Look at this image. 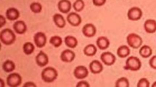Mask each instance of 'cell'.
I'll return each instance as SVG.
<instances>
[{"mask_svg": "<svg viewBox=\"0 0 156 87\" xmlns=\"http://www.w3.org/2000/svg\"><path fill=\"white\" fill-rule=\"evenodd\" d=\"M5 84L4 81H3V79L1 78V87H5Z\"/></svg>", "mask_w": 156, "mask_h": 87, "instance_id": "obj_37", "label": "cell"}, {"mask_svg": "<svg viewBox=\"0 0 156 87\" xmlns=\"http://www.w3.org/2000/svg\"><path fill=\"white\" fill-rule=\"evenodd\" d=\"M75 56V53L73 51L67 49L62 52L60 58L62 61L69 63L73 61Z\"/></svg>", "mask_w": 156, "mask_h": 87, "instance_id": "obj_13", "label": "cell"}, {"mask_svg": "<svg viewBox=\"0 0 156 87\" xmlns=\"http://www.w3.org/2000/svg\"><path fill=\"white\" fill-rule=\"evenodd\" d=\"M115 86L117 87H129V82L128 79L125 77L119 78L115 82Z\"/></svg>", "mask_w": 156, "mask_h": 87, "instance_id": "obj_29", "label": "cell"}, {"mask_svg": "<svg viewBox=\"0 0 156 87\" xmlns=\"http://www.w3.org/2000/svg\"><path fill=\"white\" fill-rule=\"evenodd\" d=\"M35 47L32 43L30 42L24 44L23 46V50L25 54L27 55H30L34 52Z\"/></svg>", "mask_w": 156, "mask_h": 87, "instance_id": "obj_26", "label": "cell"}, {"mask_svg": "<svg viewBox=\"0 0 156 87\" xmlns=\"http://www.w3.org/2000/svg\"><path fill=\"white\" fill-rule=\"evenodd\" d=\"M57 70L52 67H48L43 70L41 73L42 79L45 82L52 83L58 77Z\"/></svg>", "mask_w": 156, "mask_h": 87, "instance_id": "obj_2", "label": "cell"}, {"mask_svg": "<svg viewBox=\"0 0 156 87\" xmlns=\"http://www.w3.org/2000/svg\"><path fill=\"white\" fill-rule=\"evenodd\" d=\"M5 14L7 18L10 21L16 20L20 16V12L18 9L14 7L7 9Z\"/></svg>", "mask_w": 156, "mask_h": 87, "instance_id": "obj_18", "label": "cell"}, {"mask_svg": "<svg viewBox=\"0 0 156 87\" xmlns=\"http://www.w3.org/2000/svg\"><path fill=\"white\" fill-rule=\"evenodd\" d=\"M72 4L69 0H60L58 4V10L63 14H67L71 10Z\"/></svg>", "mask_w": 156, "mask_h": 87, "instance_id": "obj_14", "label": "cell"}, {"mask_svg": "<svg viewBox=\"0 0 156 87\" xmlns=\"http://www.w3.org/2000/svg\"><path fill=\"white\" fill-rule=\"evenodd\" d=\"M22 78L18 73H14L9 75L7 78V85L11 87H16L20 86L22 83Z\"/></svg>", "mask_w": 156, "mask_h": 87, "instance_id": "obj_5", "label": "cell"}, {"mask_svg": "<svg viewBox=\"0 0 156 87\" xmlns=\"http://www.w3.org/2000/svg\"><path fill=\"white\" fill-rule=\"evenodd\" d=\"M152 87H156V81L154 82L153 85H152Z\"/></svg>", "mask_w": 156, "mask_h": 87, "instance_id": "obj_38", "label": "cell"}, {"mask_svg": "<svg viewBox=\"0 0 156 87\" xmlns=\"http://www.w3.org/2000/svg\"><path fill=\"white\" fill-rule=\"evenodd\" d=\"M13 28L18 34H23L27 30V26L23 21L18 20L13 24Z\"/></svg>", "mask_w": 156, "mask_h": 87, "instance_id": "obj_15", "label": "cell"}, {"mask_svg": "<svg viewBox=\"0 0 156 87\" xmlns=\"http://www.w3.org/2000/svg\"><path fill=\"white\" fill-rule=\"evenodd\" d=\"M142 15V11L138 7H134L129 9L127 16L129 20L135 21L140 20Z\"/></svg>", "mask_w": 156, "mask_h": 87, "instance_id": "obj_6", "label": "cell"}, {"mask_svg": "<svg viewBox=\"0 0 156 87\" xmlns=\"http://www.w3.org/2000/svg\"><path fill=\"white\" fill-rule=\"evenodd\" d=\"M85 4L83 0H76L73 4V7L76 11L81 12L84 9Z\"/></svg>", "mask_w": 156, "mask_h": 87, "instance_id": "obj_28", "label": "cell"}, {"mask_svg": "<svg viewBox=\"0 0 156 87\" xmlns=\"http://www.w3.org/2000/svg\"><path fill=\"white\" fill-rule=\"evenodd\" d=\"M137 86L138 87H149L150 82L147 79L142 78L139 81Z\"/></svg>", "mask_w": 156, "mask_h": 87, "instance_id": "obj_31", "label": "cell"}, {"mask_svg": "<svg viewBox=\"0 0 156 87\" xmlns=\"http://www.w3.org/2000/svg\"><path fill=\"white\" fill-rule=\"evenodd\" d=\"M97 52V49L94 44L87 45L83 50V53L87 56H92L95 55Z\"/></svg>", "mask_w": 156, "mask_h": 87, "instance_id": "obj_24", "label": "cell"}, {"mask_svg": "<svg viewBox=\"0 0 156 87\" xmlns=\"http://www.w3.org/2000/svg\"><path fill=\"white\" fill-rule=\"evenodd\" d=\"M89 69L91 73L94 74H98L101 72L103 69V67L100 61L94 60L90 64Z\"/></svg>", "mask_w": 156, "mask_h": 87, "instance_id": "obj_16", "label": "cell"}, {"mask_svg": "<svg viewBox=\"0 0 156 87\" xmlns=\"http://www.w3.org/2000/svg\"><path fill=\"white\" fill-rule=\"evenodd\" d=\"M92 2L95 6L100 7L105 4L106 0H92Z\"/></svg>", "mask_w": 156, "mask_h": 87, "instance_id": "obj_32", "label": "cell"}, {"mask_svg": "<svg viewBox=\"0 0 156 87\" xmlns=\"http://www.w3.org/2000/svg\"><path fill=\"white\" fill-rule=\"evenodd\" d=\"M0 39L4 44L9 45L14 43L16 40V36L12 30L5 28L1 32Z\"/></svg>", "mask_w": 156, "mask_h": 87, "instance_id": "obj_1", "label": "cell"}, {"mask_svg": "<svg viewBox=\"0 0 156 87\" xmlns=\"http://www.w3.org/2000/svg\"><path fill=\"white\" fill-rule=\"evenodd\" d=\"M90 86V85H89V83L86 81H80V82H78L76 85L77 87H89Z\"/></svg>", "mask_w": 156, "mask_h": 87, "instance_id": "obj_34", "label": "cell"}, {"mask_svg": "<svg viewBox=\"0 0 156 87\" xmlns=\"http://www.w3.org/2000/svg\"><path fill=\"white\" fill-rule=\"evenodd\" d=\"M64 42L66 46L71 48H76L78 43L77 39L72 36H68L65 38Z\"/></svg>", "mask_w": 156, "mask_h": 87, "instance_id": "obj_22", "label": "cell"}, {"mask_svg": "<svg viewBox=\"0 0 156 87\" xmlns=\"http://www.w3.org/2000/svg\"><path fill=\"white\" fill-rule=\"evenodd\" d=\"M140 54L142 57H149L152 54V50L149 46L145 45L142 46L140 50Z\"/></svg>", "mask_w": 156, "mask_h": 87, "instance_id": "obj_25", "label": "cell"}, {"mask_svg": "<svg viewBox=\"0 0 156 87\" xmlns=\"http://www.w3.org/2000/svg\"><path fill=\"white\" fill-rule=\"evenodd\" d=\"M88 74V69L84 66H78L74 70V76L77 79H82L86 78Z\"/></svg>", "mask_w": 156, "mask_h": 87, "instance_id": "obj_8", "label": "cell"}, {"mask_svg": "<svg viewBox=\"0 0 156 87\" xmlns=\"http://www.w3.org/2000/svg\"><path fill=\"white\" fill-rule=\"evenodd\" d=\"M97 46L101 50H105L109 47L110 41L108 38L105 37H100L98 38L96 41Z\"/></svg>", "mask_w": 156, "mask_h": 87, "instance_id": "obj_19", "label": "cell"}, {"mask_svg": "<svg viewBox=\"0 0 156 87\" xmlns=\"http://www.w3.org/2000/svg\"><path fill=\"white\" fill-rule=\"evenodd\" d=\"M35 60L37 65L41 67H45L49 62L48 56L42 50L36 56Z\"/></svg>", "mask_w": 156, "mask_h": 87, "instance_id": "obj_12", "label": "cell"}, {"mask_svg": "<svg viewBox=\"0 0 156 87\" xmlns=\"http://www.w3.org/2000/svg\"><path fill=\"white\" fill-rule=\"evenodd\" d=\"M67 20L68 23L73 26H77L82 22L81 17L77 13L74 12L70 13L68 15Z\"/></svg>", "mask_w": 156, "mask_h": 87, "instance_id": "obj_10", "label": "cell"}, {"mask_svg": "<svg viewBox=\"0 0 156 87\" xmlns=\"http://www.w3.org/2000/svg\"><path fill=\"white\" fill-rule=\"evenodd\" d=\"M37 86L36 85V84L35 83L32 82H26L24 84V85L23 87H37Z\"/></svg>", "mask_w": 156, "mask_h": 87, "instance_id": "obj_36", "label": "cell"}, {"mask_svg": "<svg viewBox=\"0 0 156 87\" xmlns=\"http://www.w3.org/2000/svg\"><path fill=\"white\" fill-rule=\"evenodd\" d=\"M53 20L55 25L58 28H63L66 25L65 19L62 15L60 14H55L53 16Z\"/></svg>", "mask_w": 156, "mask_h": 87, "instance_id": "obj_20", "label": "cell"}, {"mask_svg": "<svg viewBox=\"0 0 156 87\" xmlns=\"http://www.w3.org/2000/svg\"><path fill=\"white\" fill-rule=\"evenodd\" d=\"M0 19H1V22H0V27L2 28L4 26L6 23V21L4 16L1 15L0 16Z\"/></svg>", "mask_w": 156, "mask_h": 87, "instance_id": "obj_35", "label": "cell"}, {"mask_svg": "<svg viewBox=\"0 0 156 87\" xmlns=\"http://www.w3.org/2000/svg\"><path fill=\"white\" fill-rule=\"evenodd\" d=\"M47 41L46 35L42 32H38L34 35V43L38 48H42L44 47L46 44Z\"/></svg>", "mask_w": 156, "mask_h": 87, "instance_id": "obj_7", "label": "cell"}, {"mask_svg": "<svg viewBox=\"0 0 156 87\" xmlns=\"http://www.w3.org/2000/svg\"><path fill=\"white\" fill-rule=\"evenodd\" d=\"M144 28L147 33H155L156 31V21L153 19L146 20L144 24Z\"/></svg>", "mask_w": 156, "mask_h": 87, "instance_id": "obj_17", "label": "cell"}, {"mask_svg": "<svg viewBox=\"0 0 156 87\" xmlns=\"http://www.w3.org/2000/svg\"><path fill=\"white\" fill-rule=\"evenodd\" d=\"M117 54L119 57H126L130 54V50L128 47L123 45L119 47L117 49Z\"/></svg>", "mask_w": 156, "mask_h": 87, "instance_id": "obj_21", "label": "cell"}, {"mask_svg": "<svg viewBox=\"0 0 156 87\" xmlns=\"http://www.w3.org/2000/svg\"><path fill=\"white\" fill-rule=\"evenodd\" d=\"M2 68L4 71L5 72L10 73L16 69V65L14 62L8 60L4 62Z\"/></svg>", "mask_w": 156, "mask_h": 87, "instance_id": "obj_23", "label": "cell"}, {"mask_svg": "<svg viewBox=\"0 0 156 87\" xmlns=\"http://www.w3.org/2000/svg\"><path fill=\"white\" fill-rule=\"evenodd\" d=\"M49 43L55 48H58L62 45V40L59 36H54L51 37Z\"/></svg>", "mask_w": 156, "mask_h": 87, "instance_id": "obj_27", "label": "cell"}, {"mask_svg": "<svg viewBox=\"0 0 156 87\" xmlns=\"http://www.w3.org/2000/svg\"><path fill=\"white\" fill-rule=\"evenodd\" d=\"M149 65L152 68L156 69V55L154 56L149 60Z\"/></svg>", "mask_w": 156, "mask_h": 87, "instance_id": "obj_33", "label": "cell"}, {"mask_svg": "<svg viewBox=\"0 0 156 87\" xmlns=\"http://www.w3.org/2000/svg\"><path fill=\"white\" fill-rule=\"evenodd\" d=\"M30 9L32 12L35 14H38L41 12L42 9V6L39 3L33 2L30 5Z\"/></svg>", "mask_w": 156, "mask_h": 87, "instance_id": "obj_30", "label": "cell"}, {"mask_svg": "<svg viewBox=\"0 0 156 87\" xmlns=\"http://www.w3.org/2000/svg\"><path fill=\"white\" fill-rule=\"evenodd\" d=\"M83 35L87 37H92L96 34L97 30L96 26L92 23H87L83 26L82 29Z\"/></svg>", "mask_w": 156, "mask_h": 87, "instance_id": "obj_11", "label": "cell"}, {"mask_svg": "<svg viewBox=\"0 0 156 87\" xmlns=\"http://www.w3.org/2000/svg\"><path fill=\"white\" fill-rule=\"evenodd\" d=\"M127 42L129 46L134 49H138L143 43L142 38L136 33H131L127 37Z\"/></svg>", "mask_w": 156, "mask_h": 87, "instance_id": "obj_4", "label": "cell"}, {"mask_svg": "<svg viewBox=\"0 0 156 87\" xmlns=\"http://www.w3.org/2000/svg\"><path fill=\"white\" fill-rule=\"evenodd\" d=\"M141 65V62L139 58L132 56L127 59L124 68L126 70L136 71L140 69Z\"/></svg>", "mask_w": 156, "mask_h": 87, "instance_id": "obj_3", "label": "cell"}, {"mask_svg": "<svg viewBox=\"0 0 156 87\" xmlns=\"http://www.w3.org/2000/svg\"><path fill=\"white\" fill-rule=\"evenodd\" d=\"M101 59L106 65L111 66L115 64L116 60L115 56L110 52H105L101 56Z\"/></svg>", "mask_w": 156, "mask_h": 87, "instance_id": "obj_9", "label": "cell"}]
</instances>
